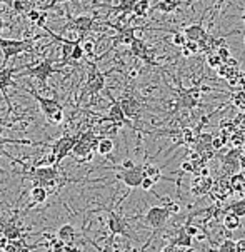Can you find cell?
Segmentation results:
<instances>
[{"mask_svg":"<svg viewBox=\"0 0 245 252\" xmlns=\"http://www.w3.org/2000/svg\"><path fill=\"white\" fill-rule=\"evenodd\" d=\"M87 241H89L92 246H95V247H97V244H95L93 241H90V239H87ZM97 251H98V252H117V251H115V246H114V239L110 237V239H109V242H107V244H105L104 247H97Z\"/></svg>","mask_w":245,"mask_h":252,"instance_id":"cell-35","label":"cell"},{"mask_svg":"<svg viewBox=\"0 0 245 252\" xmlns=\"http://www.w3.org/2000/svg\"><path fill=\"white\" fill-rule=\"evenodd\" d=\"M193 242V237L188 236V234L185 232V229H180L177 232V236H175L174 239L170 241V244L177 246V247H182V249H185V247H190Z\"/></svg>","mask_w":245,"mask_h":252,"instance_id":"cell-18","label":"cell"},{"mask_svg":"<svg viewBox=\"0 0 245 252\" xmlns=\"http://www.w3.org/2000/svg\"><path fill=\"white\" fill-rule=\"evenodd\" d=\"M242 20H244V24H245V14L242 15Z\"/></svg>","mask_w":245,"mask_h":252,"instance_id":"cell-53","label":"cell"},{"mask_svg":"<svg viewBox=\"0 0 245 252\" xmlns=\"http://www.w3.org/2000/svg\"><path fill=\"white\" fill-rule=\"evenodd\" d=\"M62 2H77V0H52V2H50L49 5L44 8V10H49V8H52L55 3H62Z\"/></svg>","mask_w":245,"mask_h":252,"instance_id":"cell-49","label":"cell"},{"mask_svg":"<svg viewBox=\"0 0 245 252\" xmlns=\"http://www.w3.org/2000/svg\"><path fill=\"white\" fill-rule=\"evenodd\" d=\"M114 147H115V144H114V140H112L110 137H100V139H98V142H97L95 151L100 154V156L109 157L112 154V151H114Z\"/></svg>","mask_w":245,"mask_h":252,"instance_id":"cell-21","label":"cell"},{"mask_svg":"<svg viewBox=\"0 0 245 252\" xmlns=\"http://www.w3.org/2000/svg\"><path fill=\"white\" fill-rule=\"evenodd\" d=\"M214 187V181L209 177L197 176L190 184V194L192 195H205Z\"/></svg>","mask_w":245,"mask_h":252,"instance_id":"cell-14","label":"cell"},{"mask_svg":"<svg viewBox=\"0 0 245 252\" xmlns=\"http://www.w3.org/2000/svg\"><path fill=\"white\" fill-rule=\"evenodd\" d=\"M5 144H20V145H37L35 142H32V140H17V139H7V137H3L2 134H0V151L2 152H5L3 151V145Z\"/></svg>","mask_w":245,"mask_h":252,"instance_id":"cell-30","label":"cell"},{"mask_svg":"<svg viewBox=\"0 0 245 252\" xmlns=\"http://www.w3.org/2000/svg\"><path fill=\"white\" fill-rule=\"evenodd\" d=\"M0 126H7V124H5V122H3V121H2V119H0Z\"/></svg>","mask_w":245,"mask_h":252,"instance_id":"cell-52","label":"cell"},{"mask_svg":"<svg viewBox=\"0 0 245 252\" xmlns=\"http://www.w3.org/2000/svg\"><path fill=\"white\" fill-rule=\"evenodd\" d=\"M27 17H29V20H32V22H37L38 17H40V12L33 10V8H30V10L27 12Z\"/></svg>","mask_w":245,"mask_h":252,"instance_id":"cell-46","label":"cell"},{"mask_svg":"<svg viewBox=\"0 0 245 252\" xmlns=\"http://www.w3.org/2000/svg\"><path fill=\"white\" fill-rule=\"evenodd\" d=\"M223 145H225V140L222 137H212V140H210V147H212L214 151H220Z\"/></svg>","mask_w":245,"mask_h":252,"instance_id":"cell-39","label":"cell"},{"mask_svg":"<svg viewBox=\"0 0 245 252\" xmlns=\"http://www.w3.org/2000/svg\"><path fill=\"white\" fill-rule=\"evenodd\" d=\"M137 0H120V3L114 8V12H122V15L125 17L128 14H132V8H134Z\"/></svg>","mask_w":245,"mask_h":252,"instance_id":"cell-28","label":"cell"},{"mask_svg":"<svg viewBox=\"0 0 245 252\" xmlns=\"http://www.w3.org/2000/svg\"><path fill=\"white\" fill-rule=\"evenodd\" d=\"M79 135H80V132L75 135H63V137H60L57 142L52 145V154L55 156V165H57V167L62 164V160L65 159L67 156H70Z\"/></svg>","mask_w":245,"mask_h":252,"instance_id":"cell-6","label":"cell"},{"mask_svg":"<svg viewBox=\"0 0 245 252\" xmlns=\"http://www.w3.org/2000/svg\"><path fill=\"white\" fill-rule=\"evenodd\" d=\"M187 42V37L184 32H174V35H172V44L177 45V47H184Z\"/></svg>","mask_w":245,"mask_h":252,"instance_id":"cell-34","label":"cell"},{"mask_svg":"<svg viewBox=\"0 0 245 252\" xmlns=\"http://www.w3.org/2000/svg\"><path fill=\"white\" fill-rule=\"evenodd\" d=\"M217 252H235V242L232 241V239H225L220 244V247H218Z\"/></svg>","mask_w":245,"mask_h":252,"instance_id":"cell-36","label":"cell"},{"mask_svg":"<svg viewBox=\"0 0 245 252\" xmlns=\"http://www.w3.org/2000/svg\"><path fill=\"white\" fill-rule=\"evenodd\" d=\"M185 47H187V50H188V52H190L192 55H195V54H199V52H200L199 44H197V42H193V40H187V42H185Z\"/></svg>","mask_w":245,"mask_h":252,"instance_id":"cell-42","label":"cell"},{"mask_svg":"<svg viewBox=\"0 0 245 252\" xmlns=\"http://www.w3.org/2000/svg\"><path fill=\"white\" fill-rule=\"evenodd\" d=\"M60 176L57 165H45V167H33L27 172V177L32 179L33 186H38L44 181H52Z\"/></svg>","mask_w":245,"mask_h":252,"instance_id":"cell-8","label":"cell"},{"mask_svg":"<svg viewBox=\"0 0 245 252\" xmlns=\"http://www.w3.org/2000/svg\"><path fill=\"white\" fill-rule=\"evenodd\" d=\"M235 252H245V237L235 242Z\"/></svg>","mask_w":245,"mask_h":252,"instance_id":"cell-47","label":"cell"},{"mask_svg":"<svg viewBox=\"0 0 245 252\" xmlns=\"http://www.w3.org/2000/svg\"><path fill=\"white\" fill-rule=\"evenodd\" d=\"M222 212H232V214L239 216V217H244L245 216V199H239L235 202L229 204L227 207L222 209Z\"/></svg>","mask_w":245,"mask_h":252,"instance_id":"cell-23","label":"cell"},{"mask_svg":"<svg viewBox=\"0 0 245 252\" xmlns=\"http://www.w3.org/2000/svg\"><path fill=\"white\" fill-rule=\"evenodd\" d=\"M49 121L52 122V124H62V121H63V109H60V110H57V112H54L52 117H50Z\"/></svg>","mask_w":245,"mask_h":252,"instance_id":"cell-44","label":"cell"},{"mask_svg":"<svg viewBox=\"0 0 245 252\" xmlns=\"http://www.w3.org/2000/svg\"><path fill=\"white\" fill-rule=\"evenodd\" d=\"M45 247H49V252H63V247H65V242L60 241V239L54 234V236L50 237V239H47Z\"/></svg>","mask_w":245,"mask_h":252,"instance_id":"cell-25","label":"cell"},{"mask_svg":"<svg viewBox=\"0 0 245 252\" xmlns=\"http://www.w3.org/2000/svg\"><path fill=\"white\" fill-rule=\"evenodd\" d=\"M207 63L210 67H214V69H218V67L222 65V61L217 54H209L207 55Z\"/></svg>","mask_w":245,"mask_h":252,"instance_id":"cell-37","label":"cell"},{"mask_svg":"<svg viewBox=\"0 0 245 252\" xmlns=\"http://www.w3.org/2000/svg\"><path fill=\"white\" fill-rule=\"evenodd\" d=\"M102 122H110L112 126H128V127H132V122L128 121L125 115H123L122 109H120L119 100H115V99H112V105L109 109V114L98 121V124H102Z\"/></svg>","mask_w":245,"mask_h":252,"instance_id":"cell-10","label":"cell"},{"mask_svg":"<svg viewBox=\"0 0 245 252\" xmlns=\"http://www.w3.org/2000/svg\"><path fill=\"white\" fill-rule=\"evenodd\" d=\"M37 38L38 37L29 38V40H15V38H2L0 37V50H2V54H3V61H2L3 67L7 65L12 57H15V55H19L22 52H29V50H32L33 42H35Z\"/></svg>","mask_w":245,"mask_h":252,"instance_id":"cell-1","label":"cell"},{"mask_svg":"<svg viewBox=\"0 0 245 252\" xmlns=\"http://www.w3.org/2000/svg\"><path fill=\"white\" fill-rule=\"evenodd\" d=\"M184 229H185V232L188 234V236H192V237H195L197 234H199V227H197V225H193V224H190V220H188L187 224L184 225Z\"/></svg>","mask_w":245,"mask_h":252,"instance_id":"cell-41","label":"cell"},{"mask_svg":"<svg viewBox=\"0 0 245 252\" xmlns=\"http://www.w3.org/2000/svg\"><path fill=\"white\" fill-rule=\"evenodd\" d=\"M80 44H82V42H80ZM80 44H77V45L72 47L70 54H68V59H70V61H74V62L82 61V57H84V50H82Z\"/></svg>","mask_w":245,"mask_h":252,"instance_id":"cell-31","label":"cell"},{"mask_svg":"<svg viewBox=\"0 0 245 252\" xmlns=\"http://www.w3.org/2000/svg\"><path fill=\"white\" fill-rule=\"evenodd\" d=\"M170 216L172 214L165 206H152L147 212H145L144 219L150 227L153 229V232H157V230H160L163 225L167 224V220L170 219Z\"/></svg>","mask_w":245,"mask_h":252,"instance_id":"cell-5","label":"cell"},{"mask_svg":"<svg viewBox=\"0 0 245 252\" xmlns=\"http://www.w3.org/2000/svg\"><path fill=\"white\" fill-rule=\"evenodd\" d=\"M177 7H179L177 0H160L155 5V10H160L163 14H170V12H174Z\"/></svg>","mask_w":245,"mask_h":252,"instance_id":"cell-27","label":"cell"},{"mask_svg":"<svg viewBox=\"0 0 245 252\" xmlns=\"http://www.w3.org/2000/svg\"><path fill=\"white\" fill-rule=\"evenodd\" d=\"M104 89H105V74L97 69L95 63L90 62V70H89V75H87V82H85V89L80 94V99L97 95V94L102 92Z\"/></svg>","mask_w":245,"mask_h":252,"instance_id":"cell-2","label":"cell"},{"mask_svg":"<svg viewBox=\"0 0 245 252\" xmlns=\"http://www.w3.org/2000/svg\"><path fill=\"white\" fill-rule=\"evenodd\" d=\"M160 199H162L163 206H165L167 209H169L170 214H179V212H180V206H179V204L172 202V200H170L169 197H160Z\"/></svg>","mask_w":245,"mask_h":252,"instance_id":"cell-33","label":"cell"},{"mask_svg":"<svg viewBox=\"0 0 245 252\" xmlns=\"http://www.w3.org/2000/svg\"><path fill=\"white\" fill-rule=\"evenodd\" d=\"M27 92H30V95H32L33 99H35V100L38 102L42 114H44L47 119L52 117V114H54V112H57V110L63 109V107H62V104H60V102H59L57 99H47V97H42L40 94H38L37 91H33V89H27Z\"/></svg>","mask_w":245,"mask_h":252,"instance_id":"cell-11","label":"cell"},{"mask_svg":"<svg viewBox=\"0 0 245 252\" xmlns=\"http://www.w3.org/2000/svg\"><path fill=\"white\" fill-rule=\"evenodd\" d=\"M3 27H5V24H3V20L0 19V33H2V29H3Z\"/></svg>","mask_w":245,"mask_h":252,"instance_id":"cell-51","label":"cell"},{"mask_svg":"<svg viewBox=\"0 0 245 252\" xmlns=\"http://www.w3.org/2000/svg\"><path fill=\"white\" fill-rule=\"evenodd\" d=\"M230 189H232V192H245V176L244 174H237V176H234L230 179Z\"/></svg>","mask_w":245,"mask_h":252,"instance_id":"cell-26","label":"cell"},{"mask_svg":"<svg viewBox=\"0 0 245 252\" xmlns=\"http://www.w3.org/2000/svg\"><path fill=\"white\" fill-rule=\"evenodd\" d=\"M223 219H222V225L225 230H229V232H234V230L240 229V217L232 214V212H223Z\"/></svg>","mask_w":245,"mask_h":252,"instance_id":"cell-17","label":"cell"},{"mask_svg":"<svg viewBox=\"0 0 245 252\" xmlns=\"http://www.w3.org/2000/svg\"><path fill=\"white\" fill-rule=\"evenodd\" d=\"M72 29H75V31L79 32V35L85 37L93 29V17H90V15L75 17V19L72 20Z\"/></svg>","mask_w":245,"mask_h":252,"instance_id":"cell-15","label":"cell"},{"mask_svg":"<svg viewBox=\"0 0 245 252\" xmlns=\"http://www.w3.org/2000/svg\"><path fill=\"white\" fill-rule=\"evenodd\" d=\"M180 172H188V174H193V172H195L192 160H184L182 164H180Z\"/></svg>","mask_w":245,"mask_h":252,"instance_id":"cell-40","label":"cell"},{"mask_svg":"<svg viewBox=\"0 0 245 252\" xmlns=\"http://www.w3.org/2000/svg\"><path fill=\"white\" fill-rule=\"evenodd\" d=\"M55 72H57V69L54 67V59H52V57H47V59H44L42 62H38L37 65L27 67L24 74H20V75L35 77V79H37L42 85H45V84H47V80H49V77L52 75V74H55Z\"/></svg>","mask_w":245,"mask_h":252,"instance_id":"cell-3","label":"cell"},{"mask_svg":"<svg viewBox=\"0 0 245 252\" xmlns=\"http://www.w3.org/2000/svg\"><path fill=\"white\" fill-rule=\"evenodd\" d=\"M135 165V162L132 160V159H125L122 162V164L119 165V167H110V169H117V170H120V169H132Z\"/></svg>","mask_w":245,"mask_h":252,"instance_id":"cell-45","label":"cell"},{"mask_svg":"<svg viewBox=\"0 0 245 252\" xmlns=\"http://www.w3.org/2000/svg\"><path fill=\"white\" fill-rule=\"evenodd\" d=\"M12 8L17 12V14H25L32 8V2H27V0H12Z\"/></svg>","mask_w":245,"mask_h":252,"instance_id":"cell-29","label":"cell"},{"mask_svg":"<svg viewBox=\"0 0 245 252\" xmlns=\"http://www.w3.org/2000/svg\"><path fill=\"white\" fill-rule=\"evenodd\" d=\"M20 70H22V67H2L0 69V91H2L3 99L8 105V110H12V104L7 95V87H17L14 84V75Z\"/></svg>","mask_w":245,"mask_h":252,"instance_id":"cell-9","label":"cell"},{"mask_svg":"<svg viewBox=\"0 0 245 252\" xmlns=\"http://www.w3.org/2000/svg\"><path fill=\"white\" fill-rule=\"evenodd\" d=\"M47 197H49V192H47L42 186H33L32 190H30V199H32V204H44Z\"/></svg>","mask_w":245,"mask_h":252,"instance_id":"cell-22","label":"cell"},{"mask_svg":"<svg viewBox=\"0 0 245 252\" xmlns=\"http://www.w3.org/2000/svg\"><path fill=\"white\" fill-rule=\"evenodd\" d=\"M0 5H10L12 7V0H0Z\"/></svg>","mask_w":245,"mask_h":252,"instance_id":"cell-50","label":"cell"},{"mask_svg":"<svg viewBox=\"0 0 245 252\" xmlns=\"http://www.w3.org/2000/svg\"><path fill=\"white\" fill-rule=\"evenodd\" d=\"M128 47H130V54L134 55V57H137V59L144 57V54L147 52V49H149V45L139 37H135L134 40L130 42V45H128Z\"/></svg>","mask_w":245,"mask_h":252,"instance_id":"cell-20","label":"cell"},{"mask_svg":"<svg viewBox=\"0 0 245 252\" xmlns=\"http://www.w3.org/2000/svg\"><path fill=\"white\" fill-rule=\"evenodd\" d=\"M153 186H155V184H153L152 179H149V177H144V179H142V182H140L142 190H152Z\"/></svg>","mask_w":245,"mask_h":252,"instance_id":"cell-43","label":"cell"},{"mask_svg":"<svg viewBox=\"0 0 245 252\" xmlns=\"http://www.w3.org/2000/svg\"><path fill=\"white\" fill-rule=\"evenodd\" d=\"M142 167H144V176L152 179L153 184L160 182L162 181V167H158V165H152V164H142Z\"/></svg>","mask_w":245,"mask_h":252,"instance_id":"cell-19","label":"cell"},{"mask_svg":"<svg viewBox=\"0 0 245 252\" xmlns=\"http://www.w3.org/2000/svg\"><path fill=\"white\" fill-rule=\"evenodd\" d=\"M27 2H32V0H27Z\"/></svg>","mask_w":245,"mask_h":252,"instance_id":"cell-54","label":"cell"},{"mask_svg":"<svg viewBox=\"0 0 245 252\" xmlns=\"http://www.w3.org/2000/svg\"><path fill=\"white\" fill-rule=\"evenodd\" d=\"M82 50H84V55L92 59L93 57V50H95V44L92 40H82Z\"/></svg>","mask_w":245,"mask_h":252,"instance_id":"cell-32","label":"cell"},{"mask_svg":"<svg viewBox=\"0 0 245 252\" xmlns=\"http://www.w3.org/2000/svg\"><path fill=\"white\" fill-rule=\"evenodd\" d=\"M29 230H30V227L29 229L20 227V225L15 222V217H12V219L7 220L5 227H3V230H2V236L5 237L7 241H15V239H24L25 236H27L25 232H29Z\"/></svg>","mask_w":245,"mask_h":252,"instance_id":"cell-13","label":"cell"},{"mask_svg":"<svg viewBox=\"0 0 245 252\" xmlns=\"http://www.w3.org/2000/svg\"><path fill=\"white\" fill-rule=\"evenodd\" d=\"M119 181H122L128 189H135V187H140V182L144 179V167L140 165H134L132 169H120V172L115 176Z\"/></svg>","mask_w":245,"mask_h":252,"instance_id":"cell-7","label":"cell"},{"mask_svg":"<svg viewBox=\"0 0 245 252\" xmlns=\"http://www.w3.org/2000/svg\"><path fill=\"white\" fill-rule=\"evenodd\" d=\"M107 211V227L110 230V237L115 239V236H125L130 239V229H128L127 219H123L119 212L112 211V209H105Z\"/></svg>","mask_w":245,"mask_h":252,"instance_id":"cell-4","label":"cell"},{"mask_svg":"<svg viewBox=\"0 0 245 252\" xmlns=\"http://www.w3.org/2000/svg\"><path fill=\"white\" fill-rule=\"evenodd\" d=\"M217 55L220 57V61H222V63L227 61V59L230 57V52H229V47L227 45H222V47H218L217 49Z\"/></svg>","mask_w":245,"mask_h":252,"instance_id":"cell-38","label":"cell"},{"mask_svg":"<svg viewBox=\"0 0 245 252\" xmlns=\"http://www.w3.org/2000/svg\"><path fill=\"white\" fill-rule=\"evenodd\" d=\"M57 237L60 241L65 242V244H70V242H75L77 230L72 224H63L62 227H59V230H57Z\"/></svg>","mask_w":245,"mask_h":252,"instance_id":"cell-16","label":"cell"},{"mask_svg":"<svg viewBox=\"0 0 245 252\" xmlns=\"http://www.w3.org/2000/svg\"><path fill=\"white\" fill-rule=\"evenodd\" d=\"M45 20H47V10H44V12H40V17H38V20H37V25L38 27H44L45 25Z\"/></svg>","mask_w":245,"mask_h":252,"instance_id":"cell-48","label":"cell"},{"mask_svg":"<svg viewBox=\"0 0 245 252\" xmlns=\"http://www.w3.org/2000/svg\"><path fill=\"white\" fill-rule=\"evenodd\" d=\"M150 7V0H137L134 8H132V14L134 17H145Z\"/></svg>","mask_w":245,"mask_h":252,"instance_id":"cell-24","label":"cell"},{"mask_svg":"<svg viewBox=\"0 0 245 252\" xmlns=\"http://www.w3.org/2000/svg\"><path fill=\"white\" fill-rule=\"evenodd\" d=\"M119 104H120V109H122L123 115H125L130 122L140 117L142 104L137 99H134V97H123V99L119 100Z\"/></svg>","mask_w":245,"mask_h":252,"instance_id":"cell-12","label":"cell"}]
</instances>
